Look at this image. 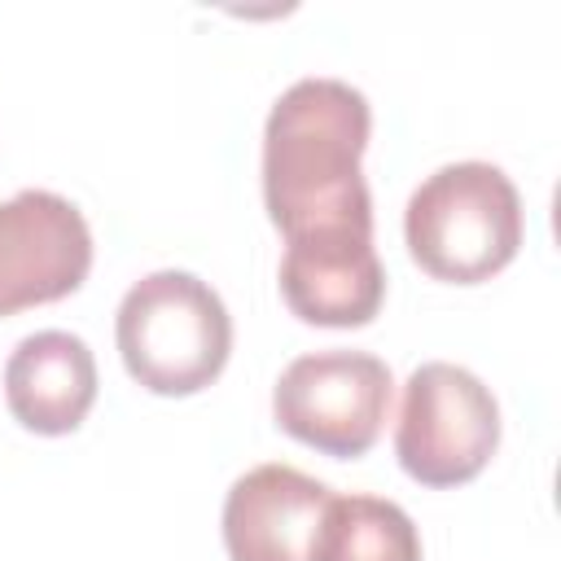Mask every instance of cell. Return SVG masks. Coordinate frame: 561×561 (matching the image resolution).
<instances>
[{
  "label": "cell",
  "instance_id": "6da1fadb",
  "mask_svg": "<svg viewBox=\"0 0 561 561\" xmlns=\"http://www.w3.org/2000/svg\"><path fill=\"white\" fill-rule=\"evenodd\" d=\"M373 114L342 79L289 83L263 127V202L289 237L316 228H373V197L359 171Z\"/></svg>",
  "mask_w": 561,
  "mask_h": 561
},
{
  "label": "cell",
  "instance_id": "7a4b0ae2",
  "mask_svg": "<svg viewBox=\"0 0 561 561\" xmlns=\"http://www.w3.org/2000/svg\"><path fill=\"white\" fill-rule=\"evenodd\" d=\"M412 259L451 285H478L522 245V197L491 162H447L416 184L403 210Z\"/></svg>",
  "mask_w": 561,
  "mask_h": 561
},
{
  "label": "cell",
  "instance_id": "3957f363",
  "mask_svg": "<svg viewBox=\"0 0 561 561\" xmlns=\"http://www.w3.org/2000/svg\"><path fill=\"white\" fill-rule=\"evenodd\" d=\"M127 373L153 394H193L210 386L232 351V320L224 298L193 272L140 276L114 320Z\"/></svg>",
  "mask_w": 561,
  "mask_h": 561
},
{
  "label": "cell",
  "instance_id": "277c9868",
  "mask_svg": "<svg viewBox=\"0 0 561 561\" xmlns=\"http://www.w3.org/2000/svg\"><path fill=\"white\" fill-rule=\"evenodd\" d=\"M500 447V403L460 364L430 359L412 368L394 425L399 465L425 486H460L486 469Z\"/></svg>",
  "mask_w": 561,
  "mask_h": 561
},
{
  "label": "cell",
  "instance_id": "5b68a950",
  "mask_svg": "<svg viewBox=\"0 0 561 561\" xmlns=\"http://www.w3.org/2000/svg\"><path fill=\"white\" fill-rule=\"evenodd\" d=\"M390 368L386 359L368 351H316L298 355L276 390H272V412L276 425L324 451V456H364L390 412Z\"/></svg>",
  "mask_w": 561,
  "mask_h": 561
},
{
  "label": "cell",
  "instance_id": "8992f818",
  "mask_svg": "<svg viewBox=\"0 0 561 561\" xmlns=\"http://www.w3.org/2000/svg\"><path fill=\"white\" fill-rule=\"evenodd\" d=\"M88 267L92 232L75 202L48 188L0 202V316L75 294Z\"/></svg>",
  "mask_w": 561,
  "mask_h": 561
},
{
  "label": "cell",
  "instance_id": "52a82bcc",
  "mask_svg": "<svg viewBox=\"0 0 561 561\" xmlns=\"http://www.w3.org/2000/svg\"><path fill=\"white\" fill-rule=\"evenodd\" d=\"M280 294L307 324H368L386 298V267L377 259L373 228H316L289 237L280 259Z\"/></svg>",
  "mask_w": 561,
  "mask_h": 561
},
{
  "label": "cell",
  "instance_id": "ba28073f",
  "mask_svg": "<svg viewBox=\"0 0 561 561\" xmlns=\"http://www.w3.org/2000/svg\"><path fill=\"white\" fill-rule=\"evenodd\" d=\"M333 491L294 465H254L228 486L224 548L232 561H311Z\"/></svg>",
  "mask_w": 561,
  "mask_h": 561
},
{
  "label": "cell",
  "instance_id": "9c48e42d",
  "mask_svg": "<svg viewBox=\"0 0 561 561\" xmlns=\"http://www.w3.org/2000/svg\"><path fill=\"white\" fill-rule=\"evenodd\" d=\"M9 412L35 434H70L96 399V359L83 337L39 329L22 337L4 364Z\"/></svg>",
  "mask_w": 561,
  "mask_h": 561
},
{
  "label": "cell",
  "instance_id": "30bf717a",
  "mask_svg": "<svg viewBox=\"0 0 561 561\" xmlns=\"http://www.w3.org/2000/svg\"><path fill=\"white\" fill-rule=\"evenodd\" d=\"M311 561H421V535L412 517L381 495H333Z\"/></svg>",
  "mask_w": 561,
  "mask_h": 561
}]
</instances>
